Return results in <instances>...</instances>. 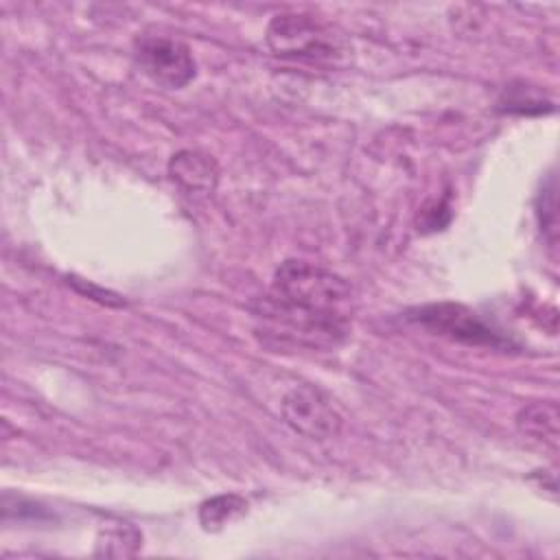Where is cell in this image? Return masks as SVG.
Instances as JSON below:
<instances>
[{"label":"cell","instance_id":"cell-3","mask_svg":"<svg viewBox=\"0 0 560 560\" xmlns=\"http://www.w3.org/2000/svg\"><path fill=\"white\" fill-rule=\"evenodd\" d=\"M409 319L429 328L435 335L448 337L466 346H490V348L510 346L505 337H501L475 311L466 308L464 304H453V302L424 304V306L411 308Z\"/></svg>","mask_w":560,"mask_h":560},{"label":"cell","instance_id":"cell-1","mask_svg":"<svg viewBox=\"0 0 560 560\" xmlns=\"http://www.w3.org/2000/svg\"><path fill=\"white\" fill-rule=\"evenodd\" d=\"M350 298L341 276L304 260H284L271 291L258 298L252 311L267 324L262 332L298 346L328 348L348 335Z\"/></svg>","mask_w":560,"mask_h":560},{"label":"cell","instance_id":"cell-8","mask_svg":"<svg viewBox=\"0 0 560 560\" xmlns=\"http://www.w3.org/2000/svg\"><path fill=\"white\" fill-rule=\"evenodd\" d=\"M497 105H499V112H505V114H545L553 109L551 101H547L540 92H536L525 83L505 85Z\"/></svg>","mask_w":560,"mask_h":560},{"label":"cell","instance_id":"cell-2","mask_svg":"<svg viewBox=\"0 0 560 560\" xmlns=\"http://www.w3.org/2000/svg\"><path fill=\"white\" fill-rule=\"evenodd\" d=\"M267 44L278 57L313 63H337L348 55L341 35L311 15H276L267 28Z\"/></svg>","mask_w":560,"mask_h":560},{"label":"cell","instance_id":"cell-4","mask_svg":"<svg viewBox=\"0 0 560 560\" xmlns=\"http://www.w3.org/2000/svg\"><path fill=\"white\" fill-rule=\"evenodd\" d=\"M136 61L142 72L162 88H184L195 77L190 48L173 37L142 35L136 42Z\"/></svg>","mask_w":560,"mask_h":560},{"label":"cell","instance_id":"cell-6","mask_svg":"<svg viewBox=\"0 0 560 560\" xmlns=\"http://www.w3.org/2000/svg\"><path fill=\"white\" fill-rule=\"evenodd\" d=\"M171 179L186 190V195H210L217 188V164L210 155L184 149L177 151L168 162Z\"/></svg>","mask_w":560,"mask_h":560},{"label":"cell","instance_id":"cell-5","mask_svg":"<svg viewBox=\"0 0 560 560\" xmlns=\"http://www.w3.org/2000/svg\"><path fill=\"white\" fill-rule=\"evenodd\" d=\"M282 416L293 431L308 440H328L341 429V416L330 400L311 385H298L284 396Z\"/></svg>","mask_w":560,"mask_h":560},{"label":"cell","instance_id":"cell-9","mask_svg":"<svg viewBox=\"0 0 560 560\" xmlns=\"http://www.w3.org/2000/svg\"><path fill=\"white\" fill-rule=\"evenodd\" d=\"M247 510V501L238 494H219L201 503L199 523L206 532H217L228 525L232 518L241 516Z\"/></svg>","mask_w":560,"mask_h":560},{"label":"cell","instance_id":"cell-7","mask_svg":"<svg viewBox=\"0 0 560 560\" xmlns=\"http://www.w3.org/2000/svg\"><path fill=\"white\" fill-rule=\"evenodd\" d=\"M516 424L523 433L556 444L558 440V407L553 402H534L523 407L516 416Z\"/></svg>","mask_w":560,"mask_h":560}]
</instances>
